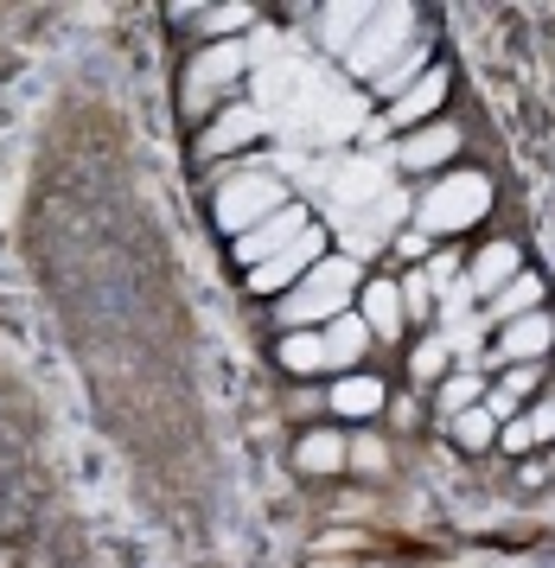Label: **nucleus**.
Returning <instances> with one entry per match:
<instances>
[{"instance_id": "1", "label": "nucleus", "mask_w": 555, "mask_h": 568, "mask_svg": "<svg viewBox=\"0 0 555 568\" xmlns=\"http://www.w3.org/2000/svg\"><path fill=\"white\" fill-rule=\"evenodd\" d=\"M211 224L275 364L332 428L306 473L434 454L480 486L555 491V275L505 134L428 7L179 13Z\"/></svg>"}, {"instance_id": "2", "label": "nucleus", "mask_w": 555, "mask_h": 568, "mask_svg": "<svg viewBox=\"0 0 555 568\" xmlns=\"http://www.w3.org/2000/svg\"><path fill=\"white\" fill-rule=\"evenodd\" d=\"M51 498L58 491L46 486L32 447L7 415V389H0V568H90L71 549Z\"/></svg>"}]
</instances>
